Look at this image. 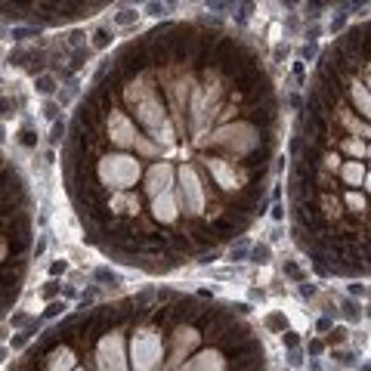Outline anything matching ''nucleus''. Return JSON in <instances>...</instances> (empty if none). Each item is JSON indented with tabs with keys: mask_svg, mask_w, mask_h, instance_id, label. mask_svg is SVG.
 Here are the masks:
<instances>
[{
	"mask_svg": "<svg viewBox=\"0 0 371 371\" xmlns=\"http://www.w3.org/2000/svg\"><path fill=\"white\" fill-rule=\"evenodd\" d=\"M278 93L260 50L210 19L161 22L96 72L65 139L84 235L143 272L214 260L266 210Z\"/></svg>",
	"mask_w": 371,
	"mask_h": 371,
	"instance_id": "nucleus-1",
	"label": "nucleus"
},
{
	"mask_svg": "<svg viewBox=\"0 0 371 371\" xmlns=\"http://www.w3.org/2000/svg\"><path fill=\"white\" fill-rule=\"evenodd\" d=\"M291 232L325 278H371V19L340 31L291 139Z\"/></svg>",
	"mask_w": 371,
	"mask_h": 371,
	"instance_id": "nucleus-2",
	"label": "nucleus"
},
{
	"mask_svg": "<svg viewBox=\"0 0 371 371\" xmlns=\"http://www.w3.org/2000/svg\"><path fill=\"white\" fill-rule=\"evenodd\" d=\"M19 371H269L247 306L149 288L84 309L28 352Z\"/></svg>",
	"mask_w": 371,
	"mask_h": 371,
	"instance_id": "nucleus-3",
	"label": "nucleus"
},
{
	"mask_svg": "<svg viewBox=\"0 0 371 371\" xmlns=\"http://www.w3.org/2000/svg\"><path fill=\"white\" fill-rule=\"evenodd\" d=\"M112 0H38V7L31 13V22L38 25H68L81 22L90 16L102 13Z\"/></svg>",
	"mask_w": 371,
	"mask_h": 371,
	"instance_id": "nucleus-4",
	"label": "nucleus"
},
{
	"mask_svg": "<svg viewBox=\"0 0 371 371\" xmlns=\"http://www.w3.org/2000/svg\"><path fill=\"white\" fill-rule=\"evenodd\" d=\"M291 4H294V0H291ZM306 4H309V7H319V10H322V7H337V4H352V0H306Z\"/></svg>",
	"mask_w": 371,
	"mask_h": 371,
	"instance_id": "nucleus-5",
	"label": "nucleus"
},
{
	"mask_svg": "<svg viewBox=\"0 0 371 371\" xmlns=\"http://www.w3.org/2000/svg\"><path fill=\"white\" fill-rule=\"evenodd\" d=\"M38 90L50 93V90H53V81H50V78H41V81H38Z\"/></svg>",
	"mask_w": 371,
	"mask_h": 371,
	"instance_id": "nucleus-6",
	"label": "nucleus"
},
{
	"mask_svg": "<svg viewBox=\"0 0 371 371\" xmlns=\"http://www.w3.org/2000/svg\"><path fill=\"white\" fill-rule=\"evenodd\" d=\"M0 359H4V349H0Z\"/></svg>",
	"mask_w": 371,
	"mask_h": 371,
	"instance_id": "nucleus-7",
	"label": "nucleus"
}]
</instances>
